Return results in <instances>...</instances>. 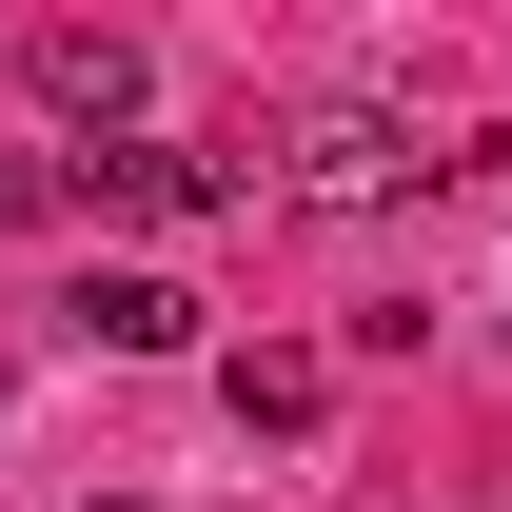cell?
Segmentation results:
<instances>
[{"label":"cell","mask_w":512,"mask_h":512,"mask_svg":"<svg viewBox=\"0 0 512 512\" xmlns=\"http://www.w3.org/2000/svg\"><path fill=\"white\" fill-rule=\"evenodd\" d=\"M217 394H237L256 434H316V394H335V375H316V355H237V375H217Z\"/></svg>","instance_id":"cell-5"},{"label":"cell","mask_w":512,"mask_h":512,"mask_svg":"<svg viewBox=\"0 0 512 512\" xmlns=\"http://www.w3.org/2000/svg\"><path fill=\"white\" fill-rule=\"evenodd\" d=\"M20 99H40L60 138H138V99H158V60H138L119 20H40V40H20Z\"/></svg>","instance_id":"cell-2"},{"label":"cell","mask_w":512,"mask_h":512,"mask_svg":"<svg viewBox=\"0 0 512 512\" xmlns=\"http://www.w3.org/2000/svg\"><path fill=\"white\" fill-rule=\"evenodd\" d=\"M60 197H79V217H237L256 158H217V138H158V119H138V138H79Z\"/></svg>","instance_id":"cell-1"},{"label":"cell","mask_w":512,"mask_h":512,"mask_svg":"<svg viewBox=\"0 0 512 512\" xmlns=\"http://www.w3.org/2000/svg\"><path fill=\"white\" fill-rule=\"evenodd\" d=\"M276 178L316 197V217H375V197H414V178H434V158H414V119H375V99H316Z\"/></svg>","instance_id":"cell-3"},{"label":"cell","mask_w":512,"mask_h":512,"mask_svg":"<svg viewBox=\"0 0 512 512\" xmlns=\"http://www.w3.org/2000/svg\"><path fill=\"white\" fill-rule=\"evenodd\" d=\"M40 197H60V158H0V237H20V217H40Z\"/></svg>","instance_id":"cell-6"},{"label":"cell","mask_w":512,"mask_h":512,"mask_svg":"<svg viewBox=\"0 0 512 512\" xmlns=\"http://www.w3.org/2000/svg\"><path fill=\"white\" fill-rule=\"evenodd\" d=\"M60 316L99 335V355H197V276H158V256H99Z\"/></svg>","instance_id":"cell-4"}]
</instances>
